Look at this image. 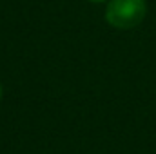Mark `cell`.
<instances>
[{
    "label": "cell",
    "instance_id": "obj_1",
    "mask_svg": "<svg viewBox=\"0 0 156 154\" xmlns=\"http://www.w3.org/2000/svg\"><path fill=\"white\" fill-rule=\"evenodd\" d=\"M145 0H109L105 7V20L115 29H133L145 18Z\"/></svg>",
    "mask_w": 156,
    "mask_h": 154
},
{
    "label": "cell",
    "instance_id": "obj_2",
    "mask_svg": "<svg viewBox=\"0 0 156 154\" xmlns=\"http://www.w3.org/2000/svg\"><path fill=\"white\" fill-rule=\"evenodd\" d=\"M89 2H105V0H89Z\"/></svg>",
    "mask_w": 156,
    "mask_h": 154
},
{
    "label": "cell",
    "instance_id": "obj_3",
    "mask_svg": "<svg viewBox=\"0 0 156 154\" xmlns=\"http://www.w3.org/2000/svg\"><path fill=\"white\" fill-rule=\"evenodd\" d=\"M0 98H2V83H0Z\"/></svg>",
    "mask_w": 156,
    "mask_h": 154
}]
</instances>
